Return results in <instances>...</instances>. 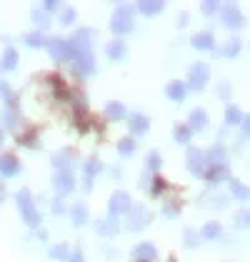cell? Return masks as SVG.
I'll use <instances>...</instances> for the list:
<instances>
[{"label":"cell","instance_id":"cell-11","mask_svg":"<svg viewBox=\"0 0 250 262\" xmlns=\"http://www.w3.org/2000/svg\"><path fill=\"white\" fill-rule=\"evenodd\" d=\"M210 185H220V182H228L230 180V167L228 162H220V165H208L205 175H203Z\"/></svg>","mask_w":250,"mask_h":262},{"label":"cell","instance_id":"cell-3","mask_svg":"<svg viewBox=\"0 0 250 262\" xmlns=\"http://www.w3.org/2000/svg\"><path fill=\"white\" fill-rule=\"evenodd\" d=\"M45 48H48L50 58H55V60H75V58H78L75 48L70 45V40H65V38H50V40L45 42Z\"/></svg>","mask_w":250,"mask_h":262},{"label":"cell","instance_id":"cell-24","mask_svg":"<svg viewBox=\"0 0 250 262\" xmlns=\"http://www.w3.org/2000/svg\"><path fill=\"white\" fill-rule=\"evenodd\" d=\"M200 237H203V240H220V237H223V225L218 220L205 222L203 230H200Z\"/></svg>","mask_w":250,"mask_h":262},{"label":"cell","instance_id":"cell-16","mask_svg":"<svg viewBox=\"0 0 250 262\" xmlns=\"http://www.w3.org/2000/svg\"><path fill=\"white\" fill-rule=\"evenodd\" d=\"M228 185H230V198H233V200H238V202L250 200V187L245 182H240L238 178H230Z\"/></svg>","mask_w":250,"mask_h":262},{"label":"cell","instance_id":"cell-6","mask_svg":"<svg viewBox=\"0 0 250 262\" xmlns=\"http://www.w3.org/2000/svg\"><path fill=\"white\" fill-rule=\"evenodd\" d=\"M98 38V33L93 30V28H80L73 38H70V45L75 48V53L78 55H83V53H93V42Z\"/></svg>","mask_w":250,"mask_h":262},{"label":"cell","instance_id":"cell-7","mask_svg":"<svg viewBox=\"0 0 250 262\" xmlns=\"http://www.w3.org/2000/svg\"><path fill=\"white\" fill-rule=\"evenodd\" d=\"M18 205H20L23 220L28 222L30 227H38V225H40V212L35 210L33 198H30V192H28V190H20V195H18Z\"/></svg>","mask_w":250,"mask_h":262},{"label":"cell","instance_id":"cell-40","mask_svg":"<svg viewBox=\"0 0 250 262\" xmlns=\"http://www.w3.org/2000/svg\"><path fill=\"white\" fill-rule=\"evenodd\" d=\"M183 237H185V247H198L200 245V235L193 230V227H185V232H183Z\"/></svg>","mask_w":250,"mask_h":262},{"label":"cell","instance_id":"cell-47","mask_svg":"<svg viewBox=\"0 0 250 262\" xmlns=\"http://www.w3.org/2000/svg\"><path fill=\"white\" fill-rule=\"evenodd\" d=\"M53 212H55V215H62V212H65V207H62V202H60V200L53 202Z\"/></svg>","mask_w":250,"mask_h":262},{"label":"cell","instance_id":"cell-15","mask_svg":"<svg viewBox=\"0 0 250 262\" xmlns=\"http://www.w3.org/2000/svg\"><path fill=\"white\" fill-rule=\"evenodd\" d=\"M128 125H130V135H145L148 127H150V120H148V115L143 113H133L130 118H128Z\"/></svg>","mask_w":250,"mask_h":262},{"label":"cell","instance_id":"cell-44","mask_svg":"<svg viewBox=\"0 0 250 262\" xmlns=\"http://www.w3.org/2000/svg\"><path fill=\"white\" fill-rule=\"evenodd\" d=\"M240 138H243V140L250 138V113L243 118V122H240Z\"/></svg>","mask_w":250,"mask_h":262},{"label":"cell","instance_id":"cell-4","mask_svg":"<svg viewBox=\"0 0 250 262\" xmlns=\"http://www.w3.org/2000/svg\"><path fill=\"white\" fill-rule=\"evenodd\" d=\"M208 78H210V68L205 62H193L187 68V90H203L208 85Z\"/></svg>","mask_w":250,"mask_h":262},{"label":"cell","instance_id":"cell-28","mask_svg":"<svg viewBox=\"0 0 250 262\" xmlns=\"http://www.w3.org/2000/svg\"><path fill=\"white\" fill-rule=\"evenodd\" d=\"M70 217H73V225H85L88 222V207H85L83 202H78V205H73L70 207Z\"/></svg>","mask_w":250,"mask_h":262},{"label":"cell","instance_id":"cell-12","mask_svg":"<svg viewBox=\"0 0 250 262\" xmlns=\"http://www.w3.org/2000/svg\"><path fill=\"white\" fill-rule=\"evenodd\" d=\"M185 125L190 127V133H203V130L208 127V113H205L203 107H193L190 115H187Z\"/></svg>","mask_w":250,"mask_h":262},{"label":"cell","instance_id":"cell-27","mask_svg":"<svg viewBox=\"0 0 250 262\" xmlns=\"http://www.w3.org/2000/svg\"><path fill=\"white\" fill-rule=\"evenodd\" d=\"M0 170H3V175H15L20 170V162L13 155H5V158H0Z\"/></svg>","mask_w":250,"mask_h":262},{"label":"cell","instance_id":"cell-20","mask_svg":"<svg viewBox=\"0 0 250 262\" xmlns=\"http://www.w3.org/2000/svg\"><path fill=\"white\" fill-rule=\"evenodd\" d=\"M205 158H208V165H220V162H228V150L223 142H215L213 147L205 150Z\"/></svg>","mask_w":250,"mask_h":262},{"label":"cell","instance_id":"cell-42","mask_svg":"<svg viewBox=\"0 0 250 262\" xmlns=\"http://www.w3.org/2000/svg\"><path fill=\"white\" fill-rule=\"evenodd\" d=\"M178 212H180V205L178 202H168L165 207H163V215L165 217H178Z\"/></svg>","mask_w":250,"mask_h":262},{"label":"cell","instance_id":"cell-29","mask_svg":"<svg viewBox=\"0 0 250 262\" xmlns=\"http://www.w3.org/2000/svg\"><path fill=\"white\" fill-rule=\"evenodd\" d=\"M83 170H85V180H93V178L103 170V162L98 160V158H90V160H85Z\"/></svg>","mask_w":250,"mask_h":262},{"label":"cell","instance_id":"cell-38","mask_svg":"<svg viewBox=\"0 0 250 262\" xmlns=\"http://www.w3.org/2000/svg\"><path fill=\"white\" fill-rule=\"evenodd\" d=\"M15 65H18V53H15L13 48H8L5 55H3V68H5V70H13Z\"/></svg>","mask_w":250,"mask_h":262},{"label":"cell","instance_id":"cell-14","mask_svg":"<svg viewBox=\"0 0 250 262\" xmlns=\"http://www.w3.org/2000/svg\"><path fill=\"white\" fill-rule=\"evenodd\" d=\"M105 55L110 58V60H125L128 58V45H125L123 38H115V40H110L105 45Z\"/></svg>","mask_w":250,"mask_h":262},{"label":"cell","instance_id":"cell-21","mask_svg":"<svg viewBox=\"0 0 250 262\" xmlns=\"http://www.w3.org/2000/svg\"><path fill=\"white\" fill-rule=\"evenodd\" d=\"M165 95H168V98H170L173 102H183V100H185V95H187V85H185L183 80H173V82H168Z\"/></svg>","mask_w":250,"mask_h":262},{"label":"cell","instance_id":"cell-46","mask_svg":"<svg viewBox=\"0 0 250 262\" xmlns=\"http://www.w3.org/2000/svg\"><path fill=\"white\" fill-rule=\"evenodd\" d=\"M35 23H38V25H48V23H50V18H48L45 13H35Z\"/></svg>","mask_w":250,"mask_h":262},{"label":"cell","instance_id":"cell-43","mask_svg":"<svg viewBox=\"0 0 250 262\" xmlns=\"http://www.w3.org/2000/svg\"><path fill=\"white\" fill-rule=\"evenodd\" d=\"M25 42H28V45H33V48H40V45H45L48 40H43L40 33H30V35L25 38Z\"/></svg>","mask_w":250,"mask_h":262},{"label":"cell","instance_id":"cell-17","mask_svg":"<svg viewBox=\"0 0 250 262\" xmlns=\"http://www.w3.org/2000/svg\"><path fill=\"white\" fill-rule=\"evenodd\" d=\"M75 73H78V75H83V78H88V75H93V73H95L93 53H83V55H78V58H75Z\"/></svg>","mask_w":250,"mask_h":262},{"label":"cell","instance_id":"cell-34","mask_svg":"<svg viewBox=\"0 0 250 262\" xmlns=\"http://www.w3.org/2000/svg\"><path fill=\"white\" fill-rule=\"evenodd\" d=\"M160 165H163V160H160V155L153 150V152H148V160H145V167L148 172H153V175H158V170H160Z\"/></svg>","mask_w":250,"mask_h":262},{"label":"cell","instance_id":"cell-9","mask_svg":"<svg viewBox=\"0 0 250 262\" xmlns=\"http://www.w3.org/2000/svg\"><path fill=\"white\" fill-rule=\"evenodd\" d=\"M53 187H55V192H58L60 198L70 195V192L75 190V178H73V172H70V170H58L55 178H53Z\"/></svg>","mask_w":250,"mask_h":262},{"label":"cell","instance_id":"cell-10","mask_svg":"<svg viewBox=\"0 0 250 262\" xmlns=\"http://www.w3.org/2000/svg\"><path fill=\"white\" fill-rule=\"evenodd\" d=\"M130 198H128V192H115L110 202H108V212H110V217H120V215H128V210H130Z\"/></svg>","mask_w":250,"mask_h":262},{"label":"cell","instance_id":"cell-1","mask_svg":"<svg viewBox=\"0 0 250 262\" xmlns=\"http://www.w3.org/2000/svg\"><path fill=\"white\" fill-rule=\"evenodd\" d=\"M133 28H135V18H133V8L130 5H118L115 8V13H113V18H110V30H113V35H118V38H123L128 33H133Z\"/></svg>","mask_w":250,"mask_h":262},{"label":"cell","instance_id":"cell-35","mask_svg":"<svg viewBox=\"0 0 250 262\" xmlns=\"http://www.w3.org/2000/svg\"><path fill=\"white\" fill-rule=\"evenodd\" d=\"M215 95H218L220 100H230V98H233V85H230V80H220V82H218Z\"/></svg>","mask_w":250,"mask_h":262},{"label":"cell","instance_id":"cell-41","mask_svg":"<svg viewBox=\"0 0 250 262\" xmlns=\"http://www.w3.org/2000/svg\"><path fill=\"white\" fill-rule=\"evenodd\" d=\"M60 23L62 25H73V23H75V10H73V8H62Z\"/></svg>","mask_w":250,"mask_h":262},{"label":"cell","instance_id":"cell-5","mask_svg":"<svg viewBox=\"0 0 250 262\" xmlns=\"http://www.w3.org/2000/svg\"><path fill=\"white\" fill-rule=\"evenodd\" d=\"M205 170H208L205 150H200V147H187V172L195 175V178H203Z\"/></svg>","mask_w":250,"mask_h":262},{"label":"cell","instance_id":"cell-31","mask_svg":"<svg viewBox=\"0 0 250 262\" xmlns=\"http://www.w3.org/2000/svg\"><path fill=\"white\" fill-rule=\"evenodd\" d=\"M50 257H53V260H65L68 262V257H70V247H68L65 242L53 245V247H50Z\"/></svg>","mask_w":250,"mask_h":262},{"label":"cell","instance_id":"cell-19","mask_svg":"<svg viewBox=\"0 0 250 262\" xmlns=\"http://www.w3.org/2000/svg\"><path fill=\"white\" fill-rule=\"evenodd\" d=\"M190 45L195 50H215V38H213L210 30H203V33H198V35L190 38Z\"/></svg>","mask_w":250,"mask_h":262},{"label":"cell","instance_id":"cell-8","mask_svg":"<svg viewBox=\"0 0 250 262\" xmlns=\"http://www.w3.org/2000/svg\"><path fill=\"white\" fill-rule=\"evenodd\" d=\"M148 222H150V212L145 210V205H130V210H128V230L130 232H138V230H143Z\"/></svg>","mask_w":250,"mask_h":262},{"label":"cell","instance_id":"cell-22","mask_svg":"<svg viewBox=\"0 0 250 262\" xmlns=\"http://www.w3.org/2000/svg\"><path fill=\"white\" fill-rule=\"evenodd\" d=\"M240 48H243V42H240V38L235 35V38H228V42H225L223 48H215L213 53H215V55H223V58H238Z\"/></svg>","mask_w":250,"mask_h":262},{"label":"cell","instance_id":"cell-49","mask_svg":"<svg viewBox=\"0 0 250 262\" xmlns=\"http://www.w3.org/2000/svg\"><path fill=\"white\" fill-rule=\"evenodd\" d=\"M187 25V13H180V18H178V28H185Z\"/></svg>","mask_w":250,"mask_h":262},{"label":"cell","instance_id":"cell-39","mask_svg":"<svg viewBox=\"0 0 250 262\" xmlns=\"http://www.w3.org/2000/svg\"><path fill=\"white\" fill-rule=\"evenodd\" d=\"M70 162H73V158H70V152L65 150V152H60V155H55L53 165H55L58 170H70Z\"/></svg>","mask_w":250,"mask_h":262},{"label":"cell","instance_id":"cell-48","mask_svg":"<svg viewBox=\"0 0 250 262\" xmlns=\"http://www.w3.org/2000/svg\"><path fill=\"white\" fill-rule=\"evenodd\" d=\"M58 8H60L58 3H43V10H48V13H50V10H58Z\"/></svg>","mask_w":250,"mask_h":262},{"label":"cell","instance_id":"cell-25","mask_svg":"<svg viewBox=\"0 0 250 262\" xmlns=\"http://www.w3.org/2000/svg\"><path fill=\"white\" fill-rule=\"evenodd\" d=\"M163 8H165V3H163V0H140V3H138V10H140L145 18L158 15Z\"/></svg>","mask_w":250,"mask_h":262},{"label":"cell","instance_id":"cell-45","mask_svg":"<svg viewBox=\"0 0 250 262\" xmlns=\"http://www.w3.org/2000/svg\"><path fill=\"white\" fill-rule=\"evenodd\" d=\"M68 262H85L83 250H80V247H75V250L70 252V257H68Z\"/></svg>","mask_w":250,"mask_h":262},{"label":"cell","instance_id":"cell-51","mask_svg":"<svg viewBox=\"0 0 250 262\" xmlns=\"http://www.w3.org/2000/svg\"><path fill=\"white\" fill-rule=\"evenodd\" d=\"M0 142H3V133H0Z\"/></svg>","mask_w":250,"mask_h":262},{"label":"cell","instance_id":"cell-36","mask_svg":"<svg viewBox=\"0 0 250 262\" xmlns=\"http://www.w3.org/2000/svg\"><path fill=\"white\" fill-rule=\"evenodd\" d=\"M220 8H223V3H218V0H205V3L200 5V10H203L208 18L218 15V13H220Z\"/></svg>","mask_w":250,"mask_h":262},{"label":"cell","instance_id":"cell-37","mask_svg":"<svg viewBox=\"0 0 250 262\" xmlns=\"http://www.w3.org/2000/svg\"><path fill=\"white\" fill-rule=\"evenodd\" d=\"M173 135H175V142H190V138H193V133H190L187 125H175Z\"/></svg>","mask_w":250,"mask_h":262},{"label":"cell","instance_id":"cell-30","mask_svg":"<svg viewBox=\"0 0 250 262\" xmlns=\"http://www.w3.org/2000/svg\"><path fill=\"white\" fill-rule=\"evenodd\" d=\"M168 190V182L160 178V175H153L150 178V195H155V198H160L163 192Z\"/></svg>","mask_w":250,"mask_h":262},{"label":"cell","instance_id":"cell-2","mask_svg":"<svg viewBox=\"0 0 250 262\" xmlns=\"http://www.w3.org/2000/svg\"><path fill=\"white\" fill-rule=\"evenodd\" d=\"M220 23H223L228 30H243V28L248 25L243 10H240L235 3H223V8H220Z\"/></svg>","mask_w":250,"mask_h":262},{"label":"cell","instance_id":"cell-13","mask_svg":"<svg viewBox=\"0 0 250 262\" xmlns=\"http://www.w3.org/2000/svg\"><path fill=\"white\" fill-rule=\"evenodd\" d=\"M133 257H135V262H155L158 250H155L153 242H140V245L133 247Z\"/></svg>","mask_w":250,"mask_h":262},{"label":"cell","instance_id":"cell-32","mask_svg":"<svg viewBox=\"0 0 250 262\" xmlns=\"http://www.w3.org/2000/svg\"><path fill=\"white\" fill-rule=\"evenodd\" d=\"M233 225L240 227V230H243V227H250V210L248 207H243V210H238V212L233 215Z\"/></svg>","mask_w":250,"mask_h":262},{"label":"cell","instance_id":"cell-52","mask_svg":"<svg viewBox=\"0 0 250 262\" xmlns=\"http://www.w3.org/2000/svg\"><path fill=\"white\" fill-rule=\"evenodd\" d=\"M228 262H230V260H228Z\"/></svg>","mask_w":250,"mask_h":262},{"label":"cell","instance_id":"cell-26","mask_svg":"<svg viewBox=\"0 0 250 262\" xmlns=\"http://www.w3.org/2000/svg\"><path fill=\"white\" fill-rule=\"evenodd\" d=\"M243 118H245V113H243L238 105H233V102H230L228 107H225V125H228V127H240Z\"/></svg>","mask_w":250,"mask_h":262},{"label":"cell","instance_id":"cell-50","mask_svg":"<svg viewBox=\"0 0 250 262\" xmlns=\"http://www.w3.org/2000/svg\"><path fill=\"white\" fill-rule=\"evenodd\" d=\"M0 195H3V185H0Z\"/></svg>","mask_w":250,"mask_h":262},{"label":"cell","instance_id":"cell-23","mask_svg":"<svg viewBox=\"0 0 250 262\" xmlns=\"http://www.w3.org/2000/svg\"><path fill=\"white\" fill-rule=\"evenodd\" d=\"M105 118L108 120H125L128 118V110H125V105L123 102H118V100H113V102H108L105 105Z\"/></svg>","mask_w":250,"mask_h":262},{"label":"cell","instance_id":"cell-33","mask_svg":"<svg viewBox=\"0 0 250 262\" xmlns=\"http://www.w3.org/2000/svg\"><path fill=\"white\" fill-rule=\"evenodd\" d=\"M135 138H123V140H118V152L123 155V158H128V155H133L135 152Z\"/></svg>","mask_w":250,"mask_h":262},{"label":"cell","instance_id":"cell-18","mask_svg":"<svg viewBox=\"0 0 250 262\" xmlns=\"http://www.w3.org/2000/svg\"><path fill=\"white\" fill-rule=\"evenodd\" d=\"M95 230L103 235V237H115L118 235V230H120V222H118V217H105V220H98L95 222Z\"/></svg>","mask_w":250,"mask_h":262}]
</instances>
